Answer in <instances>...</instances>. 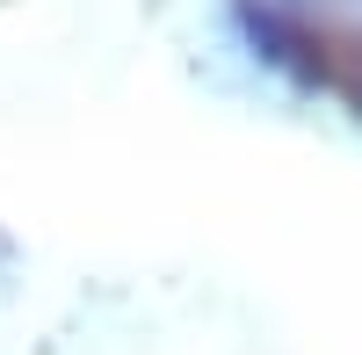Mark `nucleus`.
<instances>
[{
    "label": "nucleus",
    "instance_id": "1",
    "mask_svg": "<svg viewBox=\"0 0 362 355\" xmlns=\"http://www.w3.org/2000/svg\"><path fill=\"white\" fill-rule=\"evenodd\" d=\"M239 29H247V44L268 58V66H283L297 87H319V80H326V58H319V44H312L297 22H283L276 8H254V0H247V8H239Z\"/></svg>",
    "mask_w": 362,
    "mask_h": 355
},
{
    "label": "nucleus",
    "instance_id": "2",
    "mask_svg": "<svg viewBox=\"0 0 362 355\" xmlns=\"http://www.w3.org/2000/svg\"><path fill=\"white\" fill-rule=\"evenodd\" d=\"M355 102H362V95H355Z\"/></svg>",
    "mask_w": 362,
    "mask_h": 355
}]
</instances>
